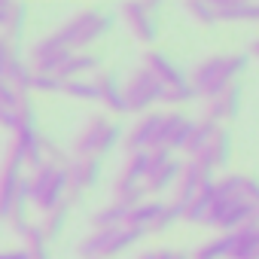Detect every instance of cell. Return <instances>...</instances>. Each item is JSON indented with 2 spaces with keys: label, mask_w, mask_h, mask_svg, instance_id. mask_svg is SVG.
<instances>
[{
  "label": "cell",
  "mask_w": 259,
  "mask_h": 259,
  "mask_svg": "<svg viewBox=\"0 0 259 259\" xmlns=\"http://www.w3.org/2000/svg\"><path fill=\"white\" fill-rule=\"evenodd\" d=\"M113 16L110 13H101V10H85V13H79V16H73L67 25H61L58 31H55V37L70 49V52H76V49H85V46H92V43H98V40H104L110 31H113Z\"/></svg>",
  "instance_id": "obj_1"
},
{
  "label": "cell",
  "mask_w": 259,
  "mask_h": 259,
  "mask_svg": "<svg viewBox=\"0 0 259 259\" xmlns=\"http://www.w3.org/2000/svg\"><path fill=\"white\" fill-rule=\"evenodd\" d=\"M122 95H125V110L128 113H147L156 101H162L165 95V85L150 73V70H135L132 79L122 85Z\"/></svg>",
  "instance_id": "obj_2"
},
{
  "label": "cell",
  "mask_w": 259,
  "mask_h": 259,
  "mask_svg": "<svg viewBox=\"0 0 259 259\" xmlns=\"http://www.w3.org/2000/svg\"><path fill=\"white\" fill-rule=\"evenodd\" d=\"M159 13H162V4H125L122 7V19L128 22L132 34L147 46L159 40Z\"/></svg>",
  "instance_id": "obj_3"
},
{
  "label": "cell",
  "mask_w": 259,
  "mask_h": 259,
  "mask_svg": "<svg viewBox=\"0 0 259 259\" xmlns=\"http://www.w3.org/2000/svg\"><path fill=\"white\" fill-rule=\"evenodd\" d=\"M64 171H67V201L73 204L85 189L98 186V180H101V159L98 156H92V159H73Z\"/></svg>",
  "instance_id": "obj_4"
},
{
  "label": "cell",
  "mask_w": 259,
  "mask_h": 259,
  "mask_svg": "<svg viewBox=\"0 0 259 259\" xmlns=\"http://www.w3.org/2000/svg\"><path fill=\"white\" fill-rule=\"evenodd\" d=\"M217 177H213V171H207V168H201L195 159H189V162H183V168H180V177H177V198L174 201H180L183 207L204 189V186H210Z\"/></svg>",
  "instance_id": "obj_5"
},
{
  "label": "cell",
  "mask_w": 259,
  "mask_h": 259,
  "mask_svg": "<svg viewBox=\"0 0 259 259\" xmlns=\"http://www.w3.org/2000/svg\"><path fill=\"white\" fill-rule=\"evenodd\" d=\"M144 70H150L165 89H174V85L189 82V73H186L177 61H171L165 52H159V49H150V52L144 55Z\"/></svg>",
  "instance_id": "obj_6"
},
{
  "label": "cell",
  "mask_w": 259,
  "mask_h": 259,
  "mask_svg": "<svg viewBox=\"0 0 259 259\" xmlns=\"http://www.w3.org/2000/svg\"><path fill=\"white\" fill-rule=\"evenodd\" d=\"M247 64H250V55H247V52H235V55H226L220 76H217V79H213V82H210V85H207L201 95H204L207 101H217V98H220V95H223V92H226L232 82H238V76L247 70Z\"/></svg>",
  "instance_id": "obj_7"
},
{
  "label": "cell",
  "mask_w": 259,
  "mask_h": 259,
  "mask_svg": "<svg viewBox=\"0 0 259 259\" xmlns=\"http://www.w3.org/2000/svg\"><path fill=\"white\" fill-rule=\"evenodd\" d=\"M159 125H162V113H147L132 132H128V138H125V150H128V156L132 153H144V150H153V141H156V135H159Z\"/></svg>",
  "instance_id": "obj_8"
},
{
  "label": "cell",
  "mask_w": 259,
  "mask_h": 259,
  "mask_svg": "<svg viewBox=\"0 0 259 259\" xmlns=\"http://www.w3.org/2000/svg\"><path fill=\"white\" fill-rule=\"evenodd\" d=\"M107 125H110V119L107 116H92L89 119V125L79 132V138H76V159H92V156H98V150H101V138H104V132H107Z\"/></svg>",
  "instance_id": "obj_9"
},
{
  "label": "cell",
  "mask_w": 259,
  "mask_h": 259,
  "mask_svg": "<svg viewBox=\"0 0 259 259\" xmlns=\"http://www.w3.org/2000/svg\"><path fill=\"white\" fill-rule=\"evenodd\" d=\"M241 98H244L241 82H232L217 101H207V119L217 125H220V119H235L241 113Z\"/></svg>",
  "instance_id": "obj_10"
},
{
  "label": "cell",
  "mask_w": 259,
  "mask_h": 259,
  "mask_svg": "<svg viewBox=\"0 0 259 259\" xmlns=\"http://www.w3.org/2000/svg\"><path fill=\"white\" fill-rule=\"evenodd\" d=\"M95 85H98L101 104H104V107H107L110 113H128V110H125V95H122V82H119V73H116V70H104V73H98Z\"/></svg>",
  "instance_id": "obj_11"
},
{
  "label": "cell",
  "mask_w": 259,
  "mask_h": 259,
  "mask_svg": "<svg viewBox=\"0 0 259 259\" xmlns=\"http://www.w3.org/2000/svg\"><path fill=\"white\" fill-rule=\"evenodd\" d=\"M19 180H22V165L7 162L0 171V220H10L13 213V201L19 192Z\"/></svg>",
  "instance_id": "obj_12"
},
{
  "label": "cell",
  "mask_w": 259,
  "mask_h": 259,
  "mask_svg": "<svg viewBox=\"0 0 259 259\" xmlns=\"http://www.w3.org/2000/svg\"><path fill=\"white\" fill-rule=\"evenodd\" d=\"M201 153L207 156V162H210L213 171H217V168H229V162H232V132L220 125L217 135H213V141H210Z\"/></svg>",
  "instance_id": "obj_13"
},
{
  "label": "cell",
  "mask_w": 259,
  "mask_h": 259,
  "mask_svg": "<svg viewBox=\"0 0 259 259\" xmlns=\"http://www.w3.org/2000/svg\"><path fill=\"white\" fill-rule=\"evenodd\" d=\"M162 207H165V201H156V198H147V201H141L138 207H132L128 210V217H125V229H135V232H150V226H153V220L162 213Z\"/></svg>",
  "instance_id": "obj_14"
},
{
  "label": "cell",
  "mask_w": 259,
  "mask_h": 259,
  "mask_svg": "<svg viewBox=\"0 0 259 259\" xmlns=\"http://www.w3.org/2000/svg\"><path fill=\"white\" fill-rule=\"evenodd\" d=\"M235 235V244H232V253H229V259H253V253H256V247H259V220H253V223H244L238 232H232Z\"/></svg>",
  "instance_id": "obj_15"
},
{
  "label": "cell",
  "mask_w": 259,
  "mask_h": 259,
  "mask_svg": "<svg viewBox=\"0 0 259 259\" xmlns=\"http://www.w3.org/2000/svg\"><path fill=\"white\" fill-rule=\"evenodd\" d=\"M16 144L25 150V165L28 168H40V165H46V156H43V138H40V132L37 128H22V132L16 135Z\"/></svg>",
  "instance_id": "obj_16"
},
{
  "label": "cell",
  "mask_w": 259,
  "mask_h": 259,
  "mask_svg": "<svg viewBox=\"0 0 259 259\" xmlns=\"http://www.w3.org/2000/svg\"><path fill=\"white\" fill-rule=\"evenodd\" d=\"M180 168H183V162H177V159H171L168 165H162V168H156V171H150V174H147V180H144V186H147V192H168L171 186H177V177H180Z\"/></svg>",
  "instance_id": "obj_17"
},
{
  "label": "cell",
  "mask_w": 259,
  "mask_h": 259,
  "mask_svg": "<svg viewBox=\"0 0 259 259\" xmlns=\"http://www.w3.org/2000/svg\"><path fill=\"white\" fill-rule=\"evenodd\" d=\"M98 67H101V58L98 55H92V52H73L55 76L61 82H67V79H79V73H89V70H98Z\"/></svg>",
  "instance_id": "obj_18"
},
{
  "label": "cell",
  "mask_w": 259,
  "mask_h": 259,
  "mask_svg": "<svg viewBox=\"0 0 259 259\" xmlns=\"http://www.w3.org/2000/svg\"><path fill=\"white\" fill-rule=\"evenodd\" d=\"M223 61H226V55H210L207 61H201L192 73H189V85L195 89V95H201L217 76H220V70H223Z\"/></svg>",
  "instance_id": "obj_19"
},
{
  "label": "cell",
  "mask_w": 259,
  "mask_h": 259,
  "mask_svg": "<svg viewBox=\"0 0 259 259\" xmlns=\"http://www.w3.org/2000/svg\"><path fill=\"white\" fill-rule=\"evenodd\" d=\"M217 128H220V125H217V122H210L207 116L195 122V128H192V135H189V141H186V147H183V150L189 153V159H195V156H198V153H201V150H204V147H207L210 141H213V135H217Z\"/></svg>",
  "instance_id": "obj_20"
},
{
  "label": "cell",
  "mask_w": 259,
  "mask_h": 259,
  "mask_svg": "<svg viewBox=\"0 0 259 259\" xmlns=\"http://www.w3.org/2000/svg\"><path fill=\"white\" fill-rule=\"evenodd\" d=\"M19 95H31V79H34V70H31V64L22 58V55H16L13 61H10V67H7V76H4Z\"/></svg>",
  "instance_id": "obj_21"
},
{
  "label": "cell",
  "mask_w": 259,
  "mask_h": 259,
  "mask_svg": "<svg viewBox=\"0 0 259 259\" xmlns=\"http://www.w3.org/2000/svg\"><path fill=\"white\" fill-rule=\"evenodd\" d=\"M210 204H213V183L210 186H204L186 207H183V220L186 223H192V226H198V223H204L207 220V213H210Z\"/></svg>",
  "instance_id": "obj_22"
},
{
  "label": "cell",
  "mask_w": 259,
  "mask_h": 259,
  "mask_svg": "<svg viewBox=\"0 0 259 259\" xmlns=\"http://www.w3.org/2000/svg\"><path fill=\"white\" fill-rule=\"evenodd\" d=\"M232 244H235V235L232 232H220L217 238H210L207 244H201L192 259H229Z\"/></svg>",
  "instance_id": "obj_23"
},
{
  "label": "cell",
  "mask_w": 259,
  "mask_h": 259,
  "mask_svg": "<svg viewBox=\"0 0 259 259\" xmlns=\"http://www.w3.org/2000/svg\"><path fill=\"white\" fill-rule=\"evenodd\" d=\"M25 25H28V7L25 4H10V19H7V25H4V37L13 43V46H19V40L25 37Z\"/></svg>",
  "instance_id": "obj_24"
},
{
  "label": "cell",
  "mask_w": 259,
  "mask_h": 259,
  "mask_svg": "<svg viewBox=\"0 0 259 259\" xmlns=\"http://www.w3.org/2000/svg\"><path fill=\"white\" fill-rule=\"evenodd\" d=\"M125 217H128V207H122V204H107V207H101L95 217H92V223H95V229H122L125 226Z\"/></svg>",
  "instance_id": "obj_25"
},
{
  "label": "cell",
  "mask_w": 259,
  "mask_h": 259,
  "mask_svg": "<svg viewBox=\"0 0 259 259\" xmlns=\"http://www.w3.org/2000/svg\"><path fill=\"white\" fill-rule=\"evenodd\" d=\"M67 213H70V201H61L55 210H49V213H46V223H40V226H43V235H46V241H55V238H61L64 226H67Z\"/></svg>",
  "instance_id": "obj_26"
},
{
  "label": "cell",
  "mask_w": 259,
  "mask_h": 259,
  "mask_svg": "<svg viewBox=\"0 0 259 259\" xmlns=\"http://www.w3.org/2000/svg\"><path fill=\"white\" fill-rule=\"evenodd\" d=\"M183 119H186L183 113H162V125H159V135L153 141V150H168V144L177 135V128L183 125Z\"/></svg>",
  "instance_id": "obj_27"
},
{
  "label": "cell",
  "mask_w": 259,
  "mask_h": 259,
  "mask_svg": "<svg viewBox=\"0 0 259 259\" xmlns=\"http://www.w3.org/2000/svg\"><path fill=\"white\" fill-rule=\"evenodd\" d=\"M25 250H28V256L31 259H52L49 256V241H46V235H43V226H28V232H25Z\"/></svg>",
  "instance_id": "obj_28"
},
{
  "label": "cell",
  "mask_w": 259,
  "mask_h": 259,
  "mask_svg": "<svg viewBox=\"0 0 259 259\" xmlns=\"http://www.w3.org/2000/svg\"><path fill=\"white\" fill-rule=\"evenodd\" d=\"M147 171H150V150L144 153H132L122 168V177H128L132 183H144L147 180Z\"/></svg>",
  "instance_id": "obj_29"
},
{
  "label": "cell",
  "mask_w": 259,
  "mask_h": 259,
  "mask_svg": "<svg viewBox=\"0 0 259 259\" xmlns=\"http://www.w3.org/2000/svg\"><path fill=\"white\" fill-rule=\"evenodd\" d=\"M183 220V204L180 201H168L165 207H162V213L153 220V226H150V232H156V235H162V232H168L171 226H177Z\"/></svg>",
  "instance_id": "obj_30"
},
{
  "label": "cell",
  "mask_w": 259,
  "mask_h": 259,
  "mask_svg": "<svg viewBox=\"0 0 259 259\" xmlns=\"http://www.w3.org/2000/svg\"><path fill=\"white\" fill-rule=\"evenodd\" d=\"M64 95H70L76 101H101L95 79H67L64 82Z\"/></svg>",
  "instance_id": "obj_31"
},
{
  "label": "cell",
  "mask_w": 259,
  "mask_h": 259,
  "mask_svg": "<svg viewBox=\"0 0 259 259\" xmlns=\"http://www.w3.org/2000/svg\"><path fill=\"white\" fill-rule=\"evenodd\" d=\"M183 10H186V16H189V19H195V22H198V25H204V28H213V25H217L213 4H201V0H195V4H183Z\"/></svg>",
  "instance_id": "obj_32"
},
{
  "label": "cell",
  "mask_w": 259,
  "mask_h": 259,
  "mask_svg": "<svg viewBox=\"0 0 259 259\" xmlns=\"http://www.w3.org/2000/svg\"><path fill=\"white\" fill-rule=\"evenodd\" d=\"M16 113H19L22 128H37V104H34V98H31V95H19ZM22 128H19V132H22Z\"/></svg>",
  "instance_id": "obj_33"
},
{
  "label": "cell",
  "mask_w": 259,
  "mask_h": 259,
  "mask_svg": "<svg viewBox=\"0 0 259 259\" xmlns=\"http://www.w3.org/2000/svg\"><path fill=\"white\" fill-rule=\"evenodd\" d=\"M61 49H67L55 34H49V37H43V40H37L34 46H31V64L34 61H40V58H46V55H52V52H61Z\"/></svg>",
  "instance_id": "obj_34"
},
{
  "label": "cell",
  "mask_w": 259,
  "mask_h": 259,
  "mask_svg": "<svg viewBox=\"0 0 259 259\" xmlns=\"http://www.w3.org/2000/svg\"><path fill=\"white\" fill-rule=\"evenodd\" d=\"M31 92H37V95H64V82H61L58 76L34 73V79H31Z\"/></svg>",
  "instance_id": "obj_35"
},
{
  "label": "cell",
  "mask_w": 259,
  "mask_h": 259,
  "mask_svg": "<svg viewBox=\"0 0 259 259\" xmlns=\"http://www.w3.org/2000/svg\"><path fill=\"white\" fill-rule=\"evenodd\" d=\"M119 141H122V125L110 122V125H107V132H104V138H101V150H98V159H101V156H107V153H113V150L119 147Z\"/></svg>",
  "instance_id": "obj_36"
},
{
  "label": "cell",
  "mask_w": 259,
  "mask_h": 259,
  "mask_svg": "<svg viewBox=\"0 0 259 259\" xmlns=\"http://www.w3.org/2000/svg\"><path fill=\"white\" fill-rule=\"evenodd\" d=\"M192 98H195V89H192L189 82L174 85V89H165V95H162V101H165V104H189Z\"/></svg>",
  "instance_id": "obj_37"
},
{
  "label": "cell",
  "mask_w": 259,
  "mask_h": 259,
  "mask_svg": "<svg viewBox=\"0 0 259 259\" xmlns=\"http://www.w3.org/2000/svg\"><path fill=\"white\" fill-rule=\"evenodd\" d=\"M238 198H244V201H250V204H256V207H259V180H256V177H244V174H241Z\"/></svg>",
  "instance_id": "obj_38"
},
{
  "label": "cell",
  "mask_w": 259,
  "mask_h": 259,
  "mask_svg": "<svg viewBox=\"0 0 259 259\" xmlns=\"http://www.w3.org/2000/svg\"><path fill=\"white\" fill-rule=\"evenodd\" d=\"M192 128H195V119H189V116H186V119H183V125L177 128V135H174V138H171V144H168V150H171V153L186 147V141H189V135H192Z\"/></svg>",
  "instance_id": "obj_39"
},
{
  "label": "cell",
  "mask_w": 259,
  "mask_h": 259,
  "mask_svg": "<svg viewBox=\"0 0 259 259\" xmlns=\"http://www.w3.org/2000/svg\"><path fill=\"white\" fill-rule=\"evenodd\" d=\"M19 55V46H13L7 37H0V79L7 76V67H10V61Z\"/></svg>",
  "instance_id": "obj_40"
},
{
  "label": "cell",
  "mask_w": 259,
  "mask_h": 259,
  "mask_svg": "<svg viewBox=\"0 0 259 259\" xmlns=\"http://www.w3.org/2000/svg\"><path fill=\"white\" fill-rule=\"evenodd\" d=\"M16 104H19V92L7 79H0V110H16Z\"/></svg>",
  "instance_id": "obj_41"
},
{
  "label": "cell",
  "mask_w": 259,
  "mask_h": 259,
  "mask_svg": "<svg viewBox=\"0 0 259 259\" xmlns=\"http://www.w3.org/2000/svg\"><path fill=\"white\" fill-rule=\"evenodd\" d=\"M0 125H4L7 132L19 135V128H22V122H19V113H16V110H0Z\"/></svg>",
  "instance_id": "obj_42"
},
{
  "label": "cell",
  "mask_w": 259,
  "mask_h": 259,
  "mask_svg": "<svg viewBox=\"0 0 259 259\" xmlns=\"http://www.w3.org/2000/svg\"><path fill=\"white\" fill-rule=\"evenodd\" d=\"M174 159V153L171 150H150V171H156V168H162V165H168ZM147 171V174H150Z\"/></svg>",
  "instance_id": "obj_43"
},
{
  "label": "cell",
  "mask_w": 259,
  "mask_h": 259,
  "mask_svg": "<svg viewBox=\"0 0 259 259\" xmlns=\"http://www.w3.org/2000/svg\"><path fill=\"white\" fill-rule=\"evenodd\" d=\"M244 22L259 25V4H253V0H247V4H244Z\"/></svg>",
  "instance_id": "obj_44"
},
{
  "label": "cell",
  "mask_w": 259,
  "mask_h": 259,
  "mask_svg": "<svg viewBox=\"0 0 259 259\" xmlns=\"http://www.w3.org/2000/svg\"><path fill=\"white\" fill-rule=\"evenodd\" d=\"M0 259H31L28 250H0Z\"/></svg>",
  "instance_id": "obj_45"
},
{
  "label": "cell",
  "mask_w": 259,
  "mask_h": 259,
  "mask_svg": "<svg viewBox=\"0 0 259 259\" xmlns=\"http://www.w3.org/2000/svg\"><path fill=\"white\" fill-rule=\"evenodd\" d=\"M7 19H10V0H0V28L7 25Z\"/></svg>",
  "instance_id": "obj_46"
},
{
  "label": "cell",
  "mask_w": 259,
  "mask_h": 259,
  "mask_svg": "<svg viewBox=\"0 0 259 259\" xmlns=\"http://www.w3.org/2000/svg\"><path fill=\"white\" fill-rule=\"evenodd\" d=\"M156 253H159V259H186V256H180L174 250H156Z\"/></svg>",
  "instance_id": "obj_47"
},
{
  "label": "cell",
  "mask_w": 259,
  "mask_h": 259,
  "mask_svg": "<svg viewBox=\"0 0 259 259\" xmlns=\"http://www.w3.org/2000/svg\"><path fill=\"white\" fill-rule=\"evenodd\" d=\"M138 259H159V253H156V250H147V253H141Z\"/></svg>",
  "instance_id": "obj_48"
},
{
  "label": "cell",
  "mask_w": 259,
  "mask_h": 259,
  "mask_svg": "<svg viewBox=\"0 0 259 259\" xmlns=\"http://www.w3.org/2000/svg\"><path fill=\"white\" fill-rule=\"evenodd\" d=\"M250 55H256V58H259V40H256V43L250 46Z\"/></svg>",
  "instance_id": "obj_49"
},
{
  "label": "cell",
  "mask_w": 259,
  "mask_h": 259,
  "mask_svg": "<svg viewBox=\"0 0 259 259\" xmlns=\"http://www.w3.org/2000/svg\"><path fill=\"white\" fill-rule=\"evenodd\" d=\"M256 220H259V207H256Z\"/></svg>",
  "instance_id": "obj_50"
}]
</instances>
